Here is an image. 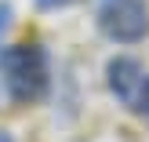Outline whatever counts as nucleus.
<instances>
[{"mask_svg":"<svg viewBox=\"0 0 149 142\" xmlns=\"http://www.w3.org/2000/svg\"><path fill=\"white\" fill-rule=\"evenodd\" d=\"M127 106H131V109H135V113H138V117H142V120L149 124V73L142 77V84H138V91H135V99H131Z\"/></svg>","mask_w":149,"mask_h":142,"instance_id":"4","label":"nucleus"},{"mask_svg":"<svg viewBox=\"0 0 149 142\" xmlns=\"http://www.w3.org/2000/svg\"><path fill=\"white\" fill-rule=\"evenodd\" d=\"M0 80L11 102H40L51 87V58L40 44H15L0 51Z\"/></svg>","mask_w":149,"mask_h":142,"instance_id":"1","label":"nucleus"},{"mask_svg":"<svg viewBox=\"0 0 149 142\" xmlns=\"http://www.w3.org/2000/svg\"><path fill=\"white\" fill-rule=\"evenodd\" d=\"M65 4H73V0H36V7H44V11H58Z\"/></svg>","mask_w":149,"mask_h":142,"instance_id":"5","label":"nucleus"},{"mask_svg":"<svg viewBox=\"0 0 149 142\" xmlns=\"http://www.w3.org/2000/svg\"><path fill=\"white\" fill-rule=\"evenodd\" d=\"M98 29L113 44H138L149 33L146 0H98Z\"/></svg>","mask_w":149,"mask_h":142,"instance_id":"2","label":"nucleus"},{"mask_svg":"<svg viewBox=\"0 0 149 142\" xmlns=\"http://www.w3.org/2000/svg\"><path fill=\"white\" fill-rule=\"evenodd\" d=\"M142 77H146V69L138 66V58H127V55L109 58V66H106V84H109V91H113L124 106L135 99V91H138V84H142Z\"/></svg>","mask_w":149,"mask_h":142,"instance_id":"3","label":"nucleus"},{"mask_svg":"<svg viewBox=\"0 0 149 142\" xmlns=\"http://www.w3.org/2000/svg\"><path fill=\"white\" fill-rule=\"evenodd\" d=\"M0 142H15V139H11V135H7V131H4V128H0Z\"/></svg>","mask_w":149,"mask_h":142,"instance_id":"6","label":"nucleus"}]
</instances>
